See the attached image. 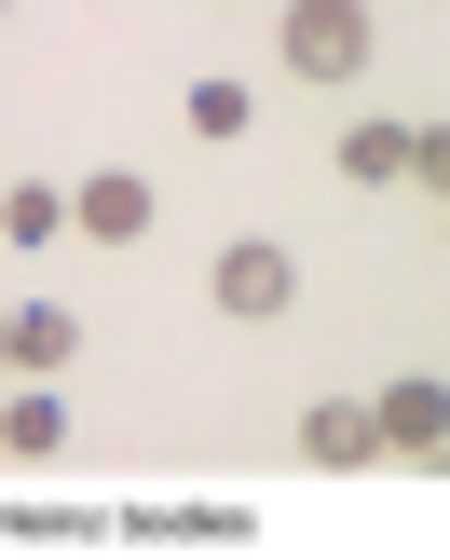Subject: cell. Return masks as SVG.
<instances>
[{"mask_svg": "<svg viewBox=\"0 0 450 560\" xmlns=\"http://www.w3.org/2000/svg\"><path fill=\"white\" fill-rule=\"evenodd\" d=\"M369 438H382V465H437V452H450V383H437V370H410V383H382V410H369Z\"/></svg>", "mask_w": 450, "mask_h": 560, "instance_id": "1", "label": "cell"}, {"mask_svg": "<svg viewBox=\"0 0 450 560\" xmlns=\"http://www.w3.org/2000/svg\"><path fill=\"white\" fill-rule=\"evenodd\" d=\"M287 69L300 82H355L369 69V14H355V0H300L287 14Z\"/></svg>", "mask_w": 450, "mask_h": 560, "instance_id": "2", "label": "cell"}, {"mask_svg": "<svg viewBox=\"0 0 450 560\" xmlns=\"http://www.w3.org/2000/svg\"><path fill=\"white\" fill-rule=\"evenodd\" d=\"M205 288H218V315L273 328V315L300 301V260H287V246H218V273H205Z\"/></svg>", "mask_w": 450, "mask_h": 560, "instance_id": "3", "label": "cell"}, {"mask_svg": "<svg viewBox=\"0 0 450 560\" xmlns=\"http://www.w3.org/2000/svg\"><path fill=\"white\" fill-rule=\"evenodd\" d=\"M69 233H96V246H137V233H151V178H123V164H96V178L69 191Z\"/></svg>", "mask_w": 450, "mask_h": 560, "instance_id": "4", "label": "cell"}, {"mask_svg": "<svg viewBox=\"0 0 450 560\" xmlns=\"http://www.w3.org/2000/svg\"><path fill=\"white\" fill-rule=\"evenodd\" d=\"M151 547H246V506H137Z\"/></svg>", "mask_w": 450, "mask_h": 560, "instance_id": "5", "label": "cell"}, {"mask_svg": "<svg viewBox=\"0 0 450 560\" xmlns=\"http://www.w3.org/2000/svg\"><path fill=\"white\" fill-rule=\"evenodd\" d=\"M0 452H14V465H55V452H69V397H14V410H0Z\"/></svg>", "mask_w": 450, "mask_h": 560, "instance_id": "6", "label": "cell"}, {"mask_svg": "<svg viewBox=\"0 0 450 560\" xmlns=\"http://www.w3.org/2000/svg\"><path fill=\"white\" fill-rule=\"evenodd\" d=\"M69 355H82V315L27 301V315H14V370H69Z\"/></svg>", "mask_w": 450, "mask_h": 560, "instance_id": "7", "label": "cell"}, {"mask_svg": "<svg viewBox=\"0 0 450 560\" xmlns=\"http://www.w3.org/2000/svg\"><path fill=\"white\" fill-rule=\"evenodd\" d=\"M342 178L396 191V178H410V124H355V137H342Z\"/></svg>", "mask_w": 450, "mask_h": 560, "instance_id": "8", "label": "cell"}, {"mask_svg": "<svg viewBox=\"0 0 450 560\" xmlns=\"http://www.w3.org/2000/svg\"><path fill=\"white\" fill-rule=\"evenodd\" d=\"M300 452H315V465H382V438H369V410H315Z\"/></svg>", "mask_w": 450, "mask_h": 560, "instance_id": "9", "label": "cell"}, {"mask_svg": "<svg viewBox=\"0 0 450 560\" xmlns=\"http://www.w3.org/2000/svg\"><path fill=\"white\" fill-rule=\"evenodd\" d=\"M0 233H14V246H55V233H69V191H0Z\"/></svg>", "mask_w": 450, "mask_h": 560, "instance_id": "10", "label": "cell"}, {"mask_svg": "<svg viewBox=\"0 0 450 560\" xmlns=\"http://www.w3.org/2000/svg\"><path fill=\"white\" fill-rule=\"evenodd\" d=\"M191 137H246V82H191Z\"/></svg>", "mask_w": 450, "mask_h": 560, "instance_id": "11", "label": "cell"}, {"mask_svg": "<svg viewBox=\"0 0 450 560\" xmlns=\"http://www.w3.org/2000/svg\"><path fill=\"white\" fill-rule=\"evenodd\" d=\"M0 370H14V315H0Z\"/></svg>", "mask_w": 450, "mask_h": 560, "instance_id": "12", "label": "cell"}]
</instances>
